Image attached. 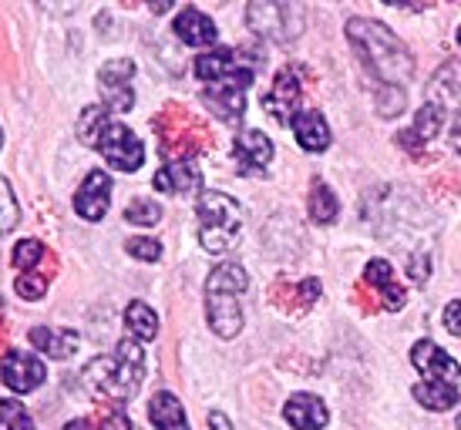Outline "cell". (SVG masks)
I'll use <instances>...</instances> for the list:
<instances>
[{"mask_svg": "<svg viewBox=\"0 0 461 430\" xmlns=\"http://www.w3.org/2000/svg\"><path fill=\"white\" fill-rule=\"evenodd\" d=\"M0 148H4V131H0Z\"/></svg>", "mask_w": 461, "mask_h": 430, "instance_id": "cell-41", "label": "cell"}, {"mask_svg": "<svg viewBox=\"0 0 461 430\" xmlns=\"http://www.w3.org/2000/svg\"><path fill=\"white\" fill-rule=\"evenodd\" d=\"M377 112L384 118H394V114L404 112V91L401 88H381L377 91Z\"/></svg>", "mask_w": 461, "mask_h": 430, "instance_id": "cell-33", "label": "cell"}, {"mask_svg": "<svg viewBox=\"0 0 461 430\" xmlns=\"http://www.w3.org/2000/svg\"><path fill=\"white\" fill-rule=\"evenodd\" d=\"M125 249H129V255L141 259V263H158L162 259V246L155 239H149V236H131V239H125Z\"/></svg>", "mask_w": 461, "mask_h": 430, "instance_id": "cell-31", "label": "cell"}, {"mask_svg": "<svg viewBox=\"0 0 461 430\" xmlns=\"http://www.w3.org/2000/svg\"><path fill=\"white\" fill-rule=\"evenodd\" d=\"M411 363L421 370L424 380H438V383H455L458 387V377H461V367L458 360H451L438 343L431 340H418L414 343V350H411Z\"/></svg>", "mask_w": 461, "mask_h": 430, "instance_id": "cell-11", "label": "cell"}, {"mask_svg": "<svg viewBox=\"0 0 461 430\" xmlns=\"http://www.w3.org/2000/svg\"><path fill=\"white\" fill-rule=\"evenodd\" d=\"M445 327H448L451 336H461V300H451L445 306Z\"/></svg>", "mask_w": 461, "mask_h": 430, "instance_id": "cell-34", "label": "cell"}, {"mask_svg": "<svg viewBox=\"0 0 461 430\" xmlns=\"http://www.w3.org/2000/svg\"><path fill=\"white\" fill-rule=\"evenodd\" d=\"M290 125H294L296 145L303 152H323L330 145V128H327V121H323V114L317 108H300Z\"/></svg>", "mask_w": 461, "mask_h": 430, "instance_id": "cell-17", "label": "cell"}, {"mask_svg": "<svg viewBox=\"0 0 461 430\" xmlns=\"http://www.w3.org/2000/svg\"><path fill=\"white\" fill-rule=\"evenodd\" d=\"M41 255H44V246H41L38 239H21L17 246H14V255H11V263L14 269H34L41 263Z\"/></svg>", "mask_w": 461, "mask_h": 430, "instance_id": "cell-30", "label": "cell"}, {"mask_svg": "<svg viewBox=\"0 0 461 430\" xmlns=\"http://www.w3.org/2000/svg\"><path fill=\"white\" fill-rule=\"evenodd\" d=\"M296 292H300V303L310 306L317 296H321V282H317V279H307V282H300V290Z\"/></svg>", "mask_w": 461, "mask_h": 430, "instance_id": "cell-36", "label": "cell"}, {"mask_svg": "<svg viewBox=\"0 0 461 430\" xmlns=\"http://www.w3.org/2000/svg\"><path fill=\"white\" fill-rule=\"evenodd\" d=\"M458 430H461V414H458Z\"/></svg>", "mask_w": 461, "mask_h": 430, "instance_id": "cell-43", "label": "cell"}, {"mask_svg": "<svg viewBox=\"0 0 461 430\" xmlns=\"http://www.w3.org/2000/svg\"><path fill=\"white\" fill-rule=\"evenodd\" d=\"M17 226V199H14L11 182L0 175V236H7Z\"/></svg>", "mask_w": 461, "mask_h": 430, "instance_id": "cell-28", "label": "cell"}, {"mask_svg": "<svg viewBox=\"0 0 461 430\" xmlns=\"http://www.w3.org/2000/svg\"><path fill=\"white\" fill-rule=\"evenodd\" d=\"M209 427H212V430H232V424L222 417L219 410H212V414H209Z\"/></svg>", "mask_w": 461, "mask_h": 430, "instance_id": "cell-38", "label": "cell"}, {"mask_svg": "<svg viewBox=\"0 0 461 430\" xmlns=\"http://www.w3.org/2000/svg\"><path fill=\"white\" fill-rule=\"evenodd\" d=\"M414 400L428 410H451L458 404V387L455 383H438V380H421L414 383Z\"/></svg>", "mask_w": 461, "mask_h": 430, "instance_id": "cell-24", "label": "cell"}, {"mask_svg": "<svg viewBox=\"0 0 461 430\" xmlns=\"http://www.w3.org/2000/svg\"><path fill=\"white\" fill-rule=\"evenodd\" d=\"M108 205H112V178H108V172H88L81 189L75 192V212L85 222H102Z\"/></svg>", "mask_w": 461, "mask_h": 430, "instance_id": "cell-12", "label": "cell"}, {"mask_svg": "<svg viewBox=\"0 0 461 430\" xmlns=\"http://www.w3.org/2000/svg\"><path fill=\"white\" fill-rule=\"evenodd\" d=\"M199 242H203L205 253H230L240 232H243V209L232 195L222 192L203 189L199 192Z\"/></svg>", "mask_w": 461, "mask_h": 430, "instance_id": "cell-5", "label": "cell"}, {"mask_svg": "<svg viewBox=\"0 0 461 430\" xmlns=\"http://www.w3.org/2000/svg\"><path fill=\"white\" fill-rule=\"evenodd\" d=\"M149 420L155 424V430H189L179 397L168 390H158L152 397V404H149Z\"/></svg>", "mask_w": 461, "mask_h": 430, "instance_id": "cell-22", "label": "cell"}, {"mask_svg": "<svg viewBox=\"0 0 461 430\" xmlns=\"http://www.w3.org/2000/svg\"><path fill=\"white\" fill-rule=\"evenodd\" d=\"M65 430H95V427H91L88 420H71V424H68Z\"/></svg>", "mask_w": 461, "mask_h": 430, "instance_id": "cell-40", "label": "cell"}, {"mask_svg": "<svg viewBox=\"0 0 461 430\" xmlns=\"http://www.w3.org/2000/svg\"><path fill=\"white\" fill-rule=\"evenodd\" d=\"M232 158H236V168L243 175H259L273 162V141L263 131H243L232 145Z\"/></svg>", "mask_w": 461, "mask_h": 430, "instance_id": "cell-13", "label": "cell"}, {"mask_svg": "<svg viewBox=\"0 0 461 430\" xmlns=\"http://www.w3.org/2000/svg\"><path fill=\"white\" fill-rule=\"evenodd\" d=\"M172 31H176V38H179L182 44H189V48H209V44H216V38H219L216 24H212L203 11H195V7H185V11L176 17Z\"/></svg>", "mask_w": 461, "mask_h": 430, "instance_id": "cell-18", "label": "cell"}, {"mask_svg": "<svg viewBox=\"0 0 461 430\" xmlns=\"http://www.w3.org/2000/svg\"><path fill=\"white\" fill-rule=\"evenodd\" d=\"M125 219L135 222V226H155V222L162 219V205L152 202V199H135V202H129V209H125Z\"/></svg>", "mask_w": 461, "mask_h": 430, "instance_id": "cell-29", "label": "cell"}, {"mask_svg": "<svg viewBox=\"0 0 461 430\" xmlns=\"http://www.w3.org/2000/svg\"><path fill=\"white\" fill-rule=\"evenodd\" d=\"M445 121H448V112L441 108V104L428 102L418 112V118H414V128H408V131H401V145L404 148H411V152H421L424 145L431 139H438L441 135V128H445Z\"/></svg>", "mask_w": 461, "mask_h": 430, "instance_id": "cell-16", "label": "cell"}, {"mask_svg": "<svg viewBox=\"0 0 461 430\" xmlns=\"http://www.w3.org/2000/svg\"><path fill=\"white\" fill-rule=\"evenodd\" d=\"M307 209H310V219H313L317 226H330V222H337L340 202H337V195H333V192L327 189V182H321V178H313V185H310Z\"/></svg>", "mask_w": 461, "mask_h": 430, "instance_id": "cell-25", "label": "cell"}, {"mask_svg": "<svg viewBox=\"0 0 461 430\" xmlns=\"http://www.w3.org/2000/svg\"><path fill=\"white\" fill-rule=\"evenodd\" d=\"M77 139L91 145V148H98L108 158V165L118 168V172H139L141 162H145V145L131 135V128L115 121L104 104H95V108L81 114Z\"/></svg>", "mask_w": 461, "mask_h": 430, "instance_id": "cell-2", "label": "cell"}, {"mask_svg": "<svg viewBox=\"0 0 461 430\" xmlns=\"http://www.w3.org/2000/svg\"><path fill=\"white\" fill-rule=\"evenodd\" d=\"M131 75H135V64L129 58H115L98 71V88H102L104 108L108 112L125 114L135 108V91H131Z\"/></svg>", "mask_w": 461, "mask_h": 430, "instance_id": "cell-8", "label": "cell"}, {"mask_svg": "<svg viewBox=\"0 0 461 430\" xmlns=\"http://www.w3.org/2000/svg\"><path fill=\"white\" fill-rule=\"evenodd\" d=\"M141 377H145V354H141V343L135 340H122L115 354L95 356L85 367L91 390L104 400H129L141 387Z\"/></svg>", "mask_w": 461, "mask_h": 430, "instance_id": "cell-3", "label": "cell"}, {"mask_svg": "<svg viewBox=\"0 0 461 430\" xmlns=\"http://www.w3.org/2000/svg\"><path fill=\"white\" fill-rule=\"evenodd\" d=\"M431 263H428V255H414L411 259V269H408V276L414 279V282H428V276H431Z\"/></svg>", "mask_w": 461, "mask_h": 430, "instance_id": "cell-35", "label": "cell"}, {"mask_svg": "<svg viewBox=\"0 0 461 430\" xmlns=\"http://www.w3.org/2000/svg\"><path fill=\"white\" fill-rule=\"evenodd\" d=\"M283 417L296 430H323L327 420H330V410H327V404H323L321 397H313V393H294V397L286 400V407H283Z\"/></svg>", "mask_w": 461, "mask_h": 430, "instance_id": "cell-15", "label": "cell"}, {"mask_svg": "<svg viewBox=\"0 0 461 430\" xmlns=\"http://www.w3.org/2000/svg\"><path fill=\"white\" fill-rule=\"evenodd\" d=\"M125 323H129V329L141 343L155 340V333H158V317H155V309L149 303H141V300H131L129 303V309H125Z\"/></svg>", "mask_w": 461, "mask_h": 430, "instance_id": "cell-26", "label": "cell"}, {"mask_svg": "<svg viewBox=\"0 0 461 430\" xmlns=\"http://www.w3.org/2000/svg\"><path fill=\"white\" fill-rule=\"evenodd\" d=\"M249 85H253V67L219 77V81H212V85H205L203 98L222 121H232V125H236L246 112V88H249Z\"/></svg>", "mask_w": 461, "mask_h": 430, "instance_id": "cell-7", "label": "cell"}, {"mask_svg": "<svg viewBox=\"0 0 461 430\" xmlns=\"http://www.w3.org/2000/svg\"><path fill=\"white\" fill-rule=\"evenodd\" d=\"M458 44H461V27H458Z\"/></svg>", "mask_w": 461, "mask_h": 430, "instance_id": "cell-42", "label": "cell"}, {"mask_svg": "<svg viewBox=\"0 0 461 430\" xmlns=\"http://www.w3.org/2000/svg\"><path fill=\"white\" fill-rule=\"evenodd\" d=\"M152 185L166 195H185V192H195L203 185V172L193 158H179V162H166L158 172H155Z\"/></svg>", "mask_w": 461, "mask_h": 430, "instance_id": "cell-14", "label": "cell"}, {"mask_svg": "<svg viewBox=\"0 0 461 430\" xmlns=\"http://www.w3.org/2000/svg\"><path fill=\"white\" fill-rule=\"evenodd\" d=\"M0 373H4V383L14 393L38 390L41 383H44V377H48L44 363L34 354H27V350H7L4 363H0Z\"/></svg>", "mask_w": 461, "mask_h": 430, "instance_id": "cell-10", "label": "cell"}, {"mask_svg": "<svg viewBox=\"0 0 461 430\" xmlns=\"http://www.w3.org/2000/svg\"><path fill=\"white\" fill-rule=\"evenodd\" d=\"M102 430H129V420L122 417V414H108L102 424Z\"/></svg>", "mask_w": 461, "mask_h": 430, "instance_id": "cell-37", "label": "cell"}, {"mask_svg": "<svg viewBox=\"0 0 461 430\" xmlns=\"http://www.w3.org/2000/svg\"><path fill=\"white\" fill-rule=\"evenodd\" d=\"M303 21H307V11L300 4H273V0H257L249 4L246 11V24L253 34L267 40H294L300 31H303Z\"/></svg>", "mask_w": 461, "mask_h": 430, "instance_id": "cell-6", "label": "cell"}, {"mask_svg": "<svg viewBox=\"0 0 461 430\" xmlns=\"http://www.w3.org/2000/svg\"><path fill=\"white\" fill-rule=\"evenodd\" d=\"M300 98H303V81L296 75V67H283L276 81H273V91L267 94V108L269 118H276V125H290L294 114L300 112Z\"/></svg>", "mask_w": 461, "mask_h": 430, "instance_id": "cell-9", "label": "cell"}, {"mask_svg": "<svg viewBox=\"0 0 461 430\" xmlns=\"http://www.w3.org/2000/svg\"><path fill=\"white\" fill-rule=\"evenodd\" d=\"M448 139H451V148H455V152L461 155V114L455 118V125H451V135H448Z\"/></svg>", "mask_w": 461, "mask_h": 430, "instance_id": "cell-39", "label": "cell"}, {"mask_svg": "<svg viewBox=\"0 0 461 430\" xmlns=\"http://www.w3.org/2000/svg\"><path fill=\"white\" fill-rule=\"evenodd\" d=\"M249 64L240 61V54L230 51V48H219V51H209V54H199L195 58V77L205 81V85H212L219 77L226 75H236V71H246Z\"/></svg>", "mask_w": 461, "mask_h": 430, "instance_id": "cell-20", "label": "cell"}, {"mask_svg": "<svg viewBox=\"0 0 461 430\" xmlns=\"http://www.w3.org/2000/svg\"><path fill=\"white\" fill-rule=\"evenodd\" d=\"M347 40L354 44L360 64L381 81V88H401L414 77V58H411L408 44L381 21L350 17L347 21Z\"/></svg>", "mask_w": 461, "mask_h": 430, "instance_id": "cell-1", "label": "cell"}, {"mask_svg": "<svg viewBox=\"0 0 461 430\" xmlns=\"http://www.w3.org/2000/svg\"><path fill=\"white\" fill-rule=\"evenodd\" d=\"M431 102L441 104L445 112L448 108L461 112V61L445 64L435 75V81H431Z\"/></svg>", "mask_w": 461, "mask_h": 430, "instance_id": "cell-23", "label": "cell"}, {"mask_svg": "<svg viewBox=\"0 0 461 430\" xmlns=\"http://www.w3.org/2000/svg\"><path fill=\"white\" fill-rule=\"evenodd\" d=\"M14 290H17L21 300H44V292H48V279L34 276V273H21L17 282H14Z\"/></svg>", "mask_w": 461, "mask_h": 430, "instance_id": "cell-32", "label": "cell"}, {"mask_svg": "<svg viewBox=\"0 0 461 430\" xmlns=\"http://www.w3.org/2000/svg\"><path fill=\"white\" fill-rule=\"evenodd\" d=\"M0 430H34L27 407L17 400H0Z\"/></svg>", "mask_w": 461, "mask_h": 430, "instance_id": "cell-27", "label": "cell"}, {"mask_svg": "<svg viewBox=\"0 0 461 430\" xmlns=\"http://www.w3.org/2000/svg\"><path fill=\"white\" fill-rule=\"evenodd\" d=\"M31 343L41 354H48L51 360H71L77 350V333L75 329H51V327H34L31 329Z\"/></svg>", "mask_w": 461, "mask_h": 430, "instance_id": "cell-21", "label": "cell"}, {"mask_svg": "<svg viewBox=\"0 0 461 430\" xmlns=\"http://www.w3.org/2000/svg\"><path fill=\"white\" fill-rule=\"evenodd\" d=\"M364 279L371 282L374 290L381 292V300H384V306L391 309V313L404 309L408 296H404V290L394 282V269H391V263H387V259H371V263H367V269H364Z\"/></svg>", "mask_w": 461, "mask_h": 430, "instance_id": "cell-19", "label": "cell"}, {"mask_svg": "<svg viewBox=\"0 0 461 430\" xmlns=\"http://www.w3.org/2000/svg\"><path fill=\"white\" fill-rule=\"evenodd\" d=\"M249 290V276L240 263H222L205 279V317L216 336L232 340L243 329V309H240V292Z\"/></svg>", "mask_w": 461, "mask_h": 430, "instance_id": "cell-4", "label": "cell"}]
</instances>
